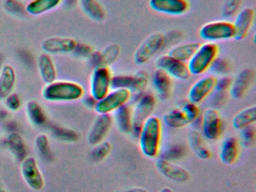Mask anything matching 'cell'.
<instances>
[{
	"mask_svg": "<svg viewBox=\"0 0 256 192\" xmlns=\"http://www.w3.org/2000/svg\"><path fill=\"white\" fill-rule=\"evenodd\" d=\"M162 121L160 117L152 115L145 120L139 132V148L140 152L150 159H155L161 152L162 140Z\"/></svg>",
	"mask_w": 256,
	"mask_h": 192,
	"instance_id": "obj_1",
	"label": "cell"
},
{
	"mask_svg": "<svg viewBox=\"0 0 256 192\" xmlns=\"http://www.w3.org/2000/svg\"><path fill=\"white\" fill-rule=\"evenodd\" d=\"M85 90L79 82L72 80H55L46 84L42 91L44 100L52 103L74 102L83 98Z\"/></svg>",
	"mask_w": 256,
	"mask_h": 192,
	"instance_id": "obj_2",
	"label": "cell"
},
{
	"mask_svg": "<svg viewBox=\"0 0 256 192\" xmlns=\"http://www.w3.org/2000/svg\"><path fill=\"white\" fill-rule=\"evenodd\" d=\"M200 116V110L198 105L187 100L164 114L163 122L170 128L180 129L197 121Z\"/></svg>",
	"mask_w": 256,
	"mask_h": 192,
	"instance_id": "obj_3",
	"label": "cell"
},
{
	"mask_svg": "<svg viewBox=\"0 0 256 192\" xmlns=\"http://www.w3.org/2000/svg\"><path fill=\"white\" fill-rule=\"evenodd\" d=\"M220 48L215 43L206 42L199 45L194 55L187 62L191 75H202L209 70L214 60L218 57Z\"/></svg>",
	"mask_w": 256,
	"mask_h": 192,
	"instance_id": "obj_4",
	"label": "cell"
},
{
	"mask_svg": "<svg viewBox=\"0 0 256 192\" xmlns=\"http://www.w3.org/2000/svg\"><path fill=\"white\" fill-rule=\"evenodd\" d=\"M157 104V99L152 93L144 92L137 98L132 109V134L138 136L140 128L146 118L152 115Z\"/></svg>",
	"mask_w": 256,
	"mask_h": 192,
	"instance_id": "obj_5",
	"label": "cell"
},
{
	"mask_svg": "<svg viewBox=\"0 0 256 192\" xmlns=\"http://www.w3.org/2000/svg\"><path fill=\"white\" fill-rule=\"evenodd\" d=\"M200 38L211 43L230 40L234 38L233 22L228 20H217L206 22L199 30Z\"/></svg>",
	"mask_w": 256,
	"mask_h": 192,
	"instance_id": "obj_6",
	"label": "cell"
},
{
	"mask_svg": "<svg viewBox=\"0 0 256 192\" xmlns=\"http://www.w3.org/2000/svg\"><path fill=\"white\" fill-rule=\"evenodd\" d=\"M132 93L126 88H112L100 100H97L94 110L98 114H112L131 100Z\"/></svg>",
	"mask_w": 256,
	"mask_h": 192,
	"instance_id": "obj_7",
	"label": "cell"
},
{
	"mask_svg": "<svg viewBox=\"0 0 256 192\" xmlns=\"http://www.w3.org/2000/svg\"><path fill=\"white\" fill-rule=\"evenodd\" d=\"M224 122L218 110L208 108L202 116V134L210 141L220 140L224 133Z\"/></svg>",
	"mask_w": 256,
	"mask_h": 192,
	"instance_id": "obj_8",
	"label": "cell"
},
{
	"mask_svg": "<svg viewBox=\"0 0 256 192\" xmlns=\"http://www.w3.org/2000/svg\"><path fill=\"white\" fill-rule=\"evenodd\" d=\"M164 44L162 33H152L145 38L136 50L134 54V62L138 64H146L164 48Z\"/></svg>",
	"mask_w": 256,
	"mask_h": 192,
	"instance_id": "obj_9",
	"label": "cell"
},
{
	"mask_svg": "<svg viewBox=\"0 0 256 192\" xmlns=\"http://www.w3.org/2000/svg\"><path fill=\"white\" fill-rule=\"evenodd\" d=\"M112 76L109 67L95 68L90 81V94L97 100L104 98L112 90Z\"/></svg>",
	"mask_w": 256,
	"mask_h": 192,
	"instance_id": "obj_10",
	"label": "cell"
},
{
	"mask_svg": "<svg viewBox=\"0 0 256 192\" xmlns=\"http://www.w3.org/2000/svg\"><path fill=\"white\" fill-rule=\"evenodd\" d=\"M20 174L26 186L32 190L40 192L44 188V176L36 159L32 156H28L20 162Z\"/></svg>",
	"mask_w": 256,
	"mask_h": 192,
	"instance_id": "obj_11",
	"label": "cell"
},
{
	"mask_svg": "<svg viewBox=\"0 0 256 192\" xmlns=\"http://www.w3.org/2000/svg\"><path fill=\"white\" fill-rule=\"evenodd\" d=\"M157 69L163 70L172 79L187 80L191 76L187 63L175 60L168 54L160 56L156 62Z\"/></svg>",
	"mask_w": 256,
	"mask_h": 192,
	"instance_id": "obj_12",
	"label": "cell"
},
{
	"mask_svg": "<svg viewBox=\"0 0 256 192\" xmlns=\"http://www.w3.org/2000/svg\"><path fill=\"white\" fill-rule=\"evenodd\" d=\"M216 80V76L212 75L203 76L196 80L188 90V100L196 104L203 102L214 92Z\"/></svg>",
	"mask_w": 256,
	"mask_h": 192,
	"instance_id": "obj_13",
	"label": "cell"
},
{
	"mask_svg": "<svg viewBox=\"0 0 256 192\" xmlns=\"http://www.w3.org/2000/svg\"><path fill=\"white\" fill-rule=\"evenodd\" d=\"M113 123L112 114H98L88 133V141L90 145L94 146L106 140Z\"/></svg>",
	"mask_w": 256,
	"mask_h": 192,
	"instance_id": "obj_14",
	"label": "cell"
},
{
	"mask_svg": "<svg viewBox=\"0 0 256 192\" xmlns=\"http://www.w3.org/2000/svg\"><path fill=\"white\" fill-rule=\"evenodd\" d=\"M77 43V40L72 38L52 36L42 42V49L50 56L72 54Z\"/></svg>",
	"mask_w": 256,
	"mask_h": 192,
	"instance_id": "obj_15",
	"label": "cell"
},
{
	"mask_svg": "<svg viewBox=\"0 0 256 192\" xmlns=\"http://www.w3.org/2000/svg\"><path fill=\"white\" fill-rule=\"evenodd\" d=\"M156 168L163 176L174 182L186 183L190 180V172L186 169L162 158L156 160Z\"/></svg>",
	"mask_w": 256,
	"mask_h": 192,
	"instance_id": "obj_16",
	"label": "cell"
},
{
	"mask_svg": "<svg viewBox=\"0 0 256 192\" xmlns=\"http://www.w3.org/2000/svg\"><path fill=\"white\" fill-rule=\"evenodd\" d=\"M149 6L158 13L172 16L184 14L190 8L188 0H149Z\"/></svg>",
	"mask_w": 256,
	"mask_h": 192,
	"instance_id": "obj_17",
	"label": "cell"
},
{
	"mask_svg": "<svg viewBox=\"0 0 256 192\" xmlns=\"http://www.w3.org/2000/svg\"><path fill=\"white\" fill-rule=\"evenodd\" d=\"M254 79V72L251 68L241 70L234 80L228 93L234 100H240L246 94Z\"/></svg>",
	"mask_w": 256,
	"mask_h": 192,
	"instance_id": "obj_18",
	"label": "cell"
},
{
	"mask_svg": "<svg viewBox=\"0 0 256 192\" xmlns=\"http://www.w3.org/2000/svg\"><path fill=\"white\" fill-rule=\"evenodd\" d=\"M254 10L252 8H245L236 14L233 22L234 38L236 40H242L248 36V32L254 20Z\"/></svg>",
	"mask_w": 256,
	"mask_h": 192,
	"instance_id": "obj_19",
	"label": "cell"
},
{
	"mask_svg": "<svg viewBox=\"0 0 256 192\" xmlns=\"http://www.w3.org/2000/svg\"><path fill=\"white\" fill-rule=\"evenodd\" d=\"M240 153L239 139L235 136H228L222 141L220 148V159L224 164L233 165L238 162Z\"/></svg>",
	"mask_w": 256,
	"mask_h": 192,
	"instance_id": "obj_20",
	"label": "cell"
},
{
	"mask_svg": "<svg viewBox=\"0 0 256 192\" xmlns=\"http://www.w3.org/2000/svg\"><path fill=\"white\" fill-rule=\"evenodd\" d=\"M152 82L158 99L167 100L170 98L173 91V80L169 75L160 69H156L152 74Z\"/></svg>",
	"mask_w": 256,
	"mask_h": 192,
	"instance_id": "obj_21",
	"label": "cell"
},
{
	"mask_svg": "<svg viewBox=\"0 0 256 192\" xmlns=\"http://www.w3.org/2000/svg\"><path fill=\"white\" fill-rule=\"evenodd\" d=\"M17 81L16 69L11 64H5L0 70V100H4L13 92Z\"/></svg>",
	"mask_w": 256,
	"mask_h": 192,
	"instance_id": "obj_22",
	"label": "cell"
},
{
	"mask_svg": "<svg viewBox=\"0 0 256 192\" xmlns=\"http://www.w3.org/2000/svg\"><path fill=\"white\" fill-rule=\"evenodd\" d=\"M38 70L42 80L46 85L56 80L58 70L52 56L49 54L43 52L38 56Z\"/></svg>",
	"mask_w": 256,
	"mask_h": 192,
	"instance_id": "obj_23",
	"label": "cell"
},
{
	"mask_svg": "<svg viewBox=\"0 0 256 192\" xmlns=\"http://www.w3.org/2000/svg\"><path fill=\"white\" fill-rule=\"evenodd\" d=\"M6 146L17 162H22L28 157V148L22 135L12 132L6 138Z\"/></svg>",
	"mask_w": 256,
	"mask_h": 192,
	"instance_id": "obj_24",
	"label": "cell"
},
{
	"mask_svg": "<svg viewBox=\"0 0 256 192\" xmlns=\"http://www.w3.org/2000/svg\"><path fill=\"white\" fill-rule=\"evenodd\" d=\"M113 116L114 121L116 123L118 128L124 134L132 133V109L128 104L116 110Z\"/></svg>",
	"mask_w": 256,
	"mask_h": 192,
	"instance_id": "obj_25",
	"label": "cell"
},
{
	"mask_svg": "<svg viewBox=\"0 0 256 192\" xmlns=\"http://www.w3.org/2000/svg\"><path fill=\"white\" fill-rule=\"evenodd\" d=\"M188 145L192 151L202 160H209L212 157V152L206 145L202 134L196 130L190 132L188 138Z\"/></svg>",
	"mask_w": 256,
	"mask_h": 192,
	"instance_id": "obj_26",
	"label": "cell"
},
{
	"mask_svg": "<svg viewBox=\"0 0 256 192\" xmlns=\"http://www.w3.org/2000/svg\"><path fill=\"white\" fill-rule=\"evenodd\" d=\"M64 0H30L25 6L29 14L38 16L54 10L62 4Z\"/></svg>",
	"mask_w": 256,
	"mask_h": 192,
	"instance_id": "obj_27",
	"label": "cell"
},
{
	"mask_svg": "<svg viewBox=\"0 0 256 192\" xmlns=\"http://www.w3.org/2000/svg\"><path fill=\"white\" fill-rule=\"evenodd\" d=\"M28 120L36 127H42L47 122V115L41 104L35 100H30L26 104Z\"/></svg>",
	"mask_w": 256,
	"mask_h": 192,
	"instance_id": "obj_28",
	"label": "cell"
},
{
	"mask_svg": "<svg viewBox=\"0 0 256 192\" xmlns=\"http://www.w3.org/2000/svg\"><path fill=\"white\" fill-rule=\"evenodd\" d=\"M82 12L92 20L102 22L106 18L104 7L98 0H78Z\"/></svg>",
	"mask_w": 256,
	"mask_h": 192,
	"instance_id": "obj_29",
	"label": "cell"
},
{
	"mask_svg": "<svg viewBox=\"0 0 256 192\" xmlns=\"http://www.w3.org/2000/svg\"><path fill=\"white\" fill-rule=\"evenodd\" d=\"M256 122V106L253 105L236 112L232 118V124L234 128L240 130L248 126H253Z\"/></svg>",
	"mask_w": 256,
	"mask_h": 192,
	"instance_id": "obj_30",
	"label": "cell"
},
{
	"mask_svg": "<svg viewBox=\"0 0 256 192\" xmlns=\"http://www.w3.org/2000/svg\"><path fill=\"white\" fill-rule=\"evenodd\" d=\"M199 45L200 44L196 43V42L180 44L172 46L168 54L174 58L175 60L187 63L197 50Z\"/></svg>",
	"mask_w": 256,
	"mask_h": 192,
	"instance_id": "obj_31",
	"label": "cell"
},
{
	"mask_svg": "<svg viewBox=\"0 0 256 192\" xmlns=\"http://www.w3.org/2000/svg\"><path fill=\"white\" fill-rule=\"evenodd\" d=\"M149 82V76L146 70H140L133 75V84L130 92L132 96H142L145 92Z\"/></svg>",
	"mask_w": 256,
	"mask_h": 192,
	"instance_id": "obj_32",
	"label": "cell"
},
{
	"mask_svg": "<svg viewBox=\"0 0 256 192\" xmlns=\"http://www.w3.org/2000/svg\"><path fill=\"white\" fill-rule=\"evenodd\" d=\"M36 150L44 160H52L53 152L50 146L48 136L46 134H40L36 136Z\"/></svg>",
	"mask_w": 256,
	"mask_h": 192,
	"instance_id": "obj_33",
	"label": "cell"
},
{
	"mask_svg": "<svg viewBox=\"0 0 256 192\" xmlns=\"http://www.w3.org/2000/svg\"><path fill=\"white\" fill-rule=\"evenodd\" d=\"M112 151V145L109 141L104 140L94 146L90 153L91 159L96 163L106 160Z\"/></svg>",
	"mask_w": 256,
	"mask_h": 192,
	"instance_id": "obj_34",
	"label": "cell"
},
{
	"mask_svg": "<svg viewBox=\"0 0 256 192\" xmlns=\"http://www.w3.org/2000/svg\"><path fill=\"white\" fill-rule=\"evenodd\" d=\"M232 70V64L226 58L217 57L211 64L208 72H210L212 76H224L228 74Z\"/></svg>",
	"mask_w": 256,
	"mask_h": 192,
	"instance_id": "obj_35",
	"label": "cell"
},
{
	"mask_svg": "<svg viewBox=\"0 0 256 192\" xmlns=\"http://www.w3.org/2000/svg\"><path fill=\"white\" fill-rule=\"evenodd\" d=\"M120 54V46L116 44H112L104 48L101 52L102 66L110 67L119 58Z\"/></svg>",
	"mask_w": 256,
	"mask_h": 192,
	"instance_id": "obj_36",
	"label": "cell"
},
{
	"mask_svg": "<svg viewBox=\"0 0 256 192\" xmlns=\"http://www.w3.org/2000/svg\"><path fill=\"white\" fill-rule=\"evenodd\" d=\"M52 132L56 139L66 141V142H76L80 138L76 130L62 127V126H53Z\"/></svg>",
	"mask_w": 256,
	"mask_h": 192,
	"instance_id": "obj_37",
	"label": "cell"
},
{
	"mask_svg": "<svg viewBox=\"0 0 256 192\" xmlns=\"http://www.w3.org/2000/svg\"><path fill=\"white\" fill-rule=\"evenodd\" d=\"M187 151L185 146L182 145H173L169 147L167 150L163 153L162 158L170 162H175L176 160H181L186 156Z\"/></svg>",
	"mask_w": 256,
	"mask_h": 192,
	"instance_id": "obj_38",
	"label": "cell"
},
{
	"mask_svg": "<svg viewBox=\"0 0 256 192\" xmlns=\"http://www.w3.org/2000/svg\"><path fill=\"white\" fill-rule=\"evenodd\" d=\"M256 138V128L253 126H248L240 130V144L246 148H250L254 145Z\"/></svg>",
	"mask_w": 256,
	"mask_h": 192,
	"instance_id": "obj_39",
	"label": "cell"
},
{
	"mask_svg": "<svg viewBox=\"0 0 256 192\" xmlns=\"http://www.w3.org/2000/svg\"><path fill=\"white\" fill-rule=\"evenodd\" d=\"M244 0H224L222 8V14L224 18H229L234 16L242 4Z\"/></svg>",
	"mask_w": 256,
	"mask_h": 192,
	"instance_id": "obj_40",
	"label": "cell"
},
{
	"mask_svg": "<svg viewBox=\"0 0 256 192\" xmlns=\"http://www.w3.org/2000/svg\"><path fill=\"white\" fill-rule=\"evenodd\" d=\"M133 84V75H116L112 76V88H126L131 90Z\"/></svg>",
	"mask_w": 256,
	"mask_h": 192,
	"instance_id": "obj_41",
	"label": "cell"
},
{
	"mask_svg": "<svg viewBox=\"0 0 256 192\" xmlns=\"http://www.w3.org/2000/svg\"><path fill=\"white\" fill-rule=\"evenodd\" d=\"M6 108L8 110L16 112L22 108V100L19 94L12 92L4 99Z\"/></svg>",
	"mask_w": 256,
	"mask_h": 192,
	"instance_id": "obj_42",
	"label": "cell"
},
{
	"mask_svg": "<svg viewBox=\"0 0 256 192\" xmlns=\"http://www.w3.org/2000/svg\"><path fill=\"white\" fill-rule=\"evenodd\" d=\"M4 6L6 10L13 15L20 16L24 12H26L25 7H24L22 3L18 0H6Z\"/></svg>",
	"mask_w": 256,
	"mask_h": 192,
	"instance_id": "obj_43",
	"label": "cell"
},
{
	"mask_svg": "<svg viewBox=\"0 0 256 192\" xmlns=\"http://www.w3.org/2000/svg\"><path fill=\"white\" fill-rule=\"evenodd\" d=\"M94 51L92 46L88 44L78 42L72 54L79 58H89Z\"/></svg>",
	"mask_w": 256,
	"mask_h": 192,
	"instance_id": "obj_44",
	"label": "cell"
},
{
	"mask_svg": "<svg viewBox=\"0 0 256 192\" xmlns=\"http://www.w3.org/2000/svg\"><path fill=\"white\" fill-rule=\"evenodd\" d=\"M232 84V80L230 78H228V76H221V78H220V79L217 78L214 91L228 93Z\"/></svg>",
	"mask_w": 256,
	"mask_h": 192,
	"instance_id": "obj_45",
	"label": "cell"
},
{
	"mask_svg": "<svg viewBox=\"0 0 256 192\" xmlns=\"http://www.w3.org/2000/svg\"><path fill=\"white\" fill-rule=\"evenodd\" d=\"M214 96L212 98V108L218 110V108H221L227 102L228 93L220 92L214 91Z\"/></svg>",
	"mask_w": 256,
	"mask_h": 192,
	"instance_id": "obj_46",
	"label": "cell"
},
{
	"mask_svg": "<svg viewBox=\"0 0 256 192\" xmlns=\"http://www.w3.org/2000/svg\"><path fill=\"white\" fill-rule=\"evenodd\" d=\"M83 103L88 109L94 110L96 105L97 100L90 94V96H84Z\"/></svg>",
	"mask_w": 256,
	"mask_h": 192,
	"instance_id": "obj_47",
	"label": "cell"
},
{
	"mask_svg": "<svg viewBox=\"0 0 256 192\" xmlns=\"http://www.w3.org/2000/svg\"><path fill=\"white\" fill-rule=\"evenodd\" d=\"M119 192H149V190H146L144 188L142 187H133L130 188L126 189V190H121Z\"/></svg>",
	"mask_w": 256,
	"mask_h": 192,
	"instance_id": "obj_48",
	"label": "cell"
},
{
	"mask_svg": "<svg viewBox=\"0 0 256 192\" xmlns=\"http://www.w3.org/2000/svg\"><path fill=\"white\" fill-rule=\"evenodd\" d=\"M158 192H174V190L170 188L164 187L162 188Z\"/></svg>",
	"mask_w": 256,
	"mask_h": 192,
	"instance_id": "obj_49",
	"label": "cell"
},
{
	"mask_svg": "<svg viewBox=\"0 0 256 192\" xmlns=\"http://www.w3.org/2000/svg\"><path fill=\"white\" fill-rule=\"evenodd\" d=\"M0 192H8L5 188L2 186V184L0 182Z\"/></svg>",
	"mask_w": 256,
	"mask_h": 192,
	"instance_id": "obj_50",
	"label": "cell"
}]
</instances>
